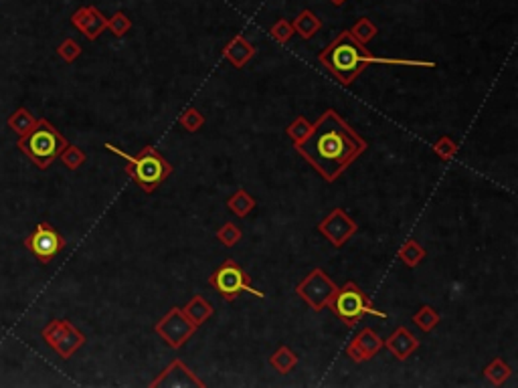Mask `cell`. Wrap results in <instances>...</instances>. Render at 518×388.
I'll return each instance as SVG.
<instances>
[{
	"label": "cell",
	"instance_id": "1",
	"mask_svg": "<svg viewBox=\"0 0 518 388\" xmlns=\"http://www.w3.org/2000/svg\"><path fill=\"white\" fill-rule=\"evenodd\" d=\"M300 156L306 158L324 180L336 178L367 152V140L346 124L334 109H326L312 124V132L296 144Z\"/></svg>",
	"mask_w": 518,
	"mask_h": 388
},
{
	"label": "cell",
	"instance_id": "2",
	"mask_svg": "<svg viewBox=\"0 0 518 388\" xmlns=\"http://www.w3.org/2000/svg\"><path fill=\"white\" fill-rule=\"evenodd\" d=\"M318 61L330 71L342 85H350L367 65L381 63V65H405V67H435L433 61H413V59H383L367 51L362 43H358L348 31H342L320 55Z\"/></svg>",
	"mask_w": 518,
	"mask_h": 388
},
{
	"label": "cell",
	"instance_id": "3",
	"mask_svg": "<svg viewBox=\"0 0 518 388\" xmlns=\"http://www.w3.org/2000/svg\"><path fill=\"white\" fill-rule=\"evenodd\" d=\"M106 148L128 162L125 164V174L132 178L144 193H154L162 182L172 174V164L162 154H158V150L152 148V146L142 148L136 156L125 154V152H122L120 148H116L109 141L106 144Z\"/></svg>",
	"mask_w": 518,
	"mask_h": 388
},
{
	"label": "cell",
	"instance_id": "4",
	"mask_svg": "<svg viewBox=\"0 0 518 388\" xmlns=\"http://www.w3.org/2000/svg\"><path fill=\"white\" fill-rule=\"evenodd\" d=\"M67 144V138L49 120L41 118L29 134L18 138L17 148L39 170H47Z\"/></svg>",
	"mask_w": 518,
	"mask_h": 388
},
{
	"label": "cell",
	"instance_id": "5",
	"mask_svg": "<svg viewBox=\"0 0 518 388\" xmlns=\"http://www.w3.org/2000/svg\"><path fill=\"white\" fill-rule=\"evenodd\" d=\"M330 312L346 324V328H355L362 316H376V318H387L385 312L376 310L373 301L369 300V296L358 287L355 282H346L339 291L334 293V298L328 303Z\"/></svg>",
	"mask_w": 518,
	"mask_h": 388
},
{
	"label": "cell",
	"instance_id": "6",
	"mask_svg": "<svg viewBox=\"0 0 518 388\" xmlns=\"http://www.w3.org/2000/svg\"><path fill=\"white\" fill-rule=\"evenodd\" d=\"M209 285H213L225 301H235L241 293H251L253 298L259 300L266 298L264 291L251 287V277L237 265L235 259H225L219 265L213 275L209 277Z\"/></svg>",
	"mask_w": 518,
	"mask_h": 388
},
{
	"label": "cell",
	"instance_id": "7",
	"mask_svg": "<svg viewBox=\"0 0 518 388\" xmlns=\"http://www.w3.org/2000/svg\"><path fill=\"white\" fill-rule=\"evenodd\" d=\"M41 335L47 342V346L63 360H69L73 354L79 348H83L88 342L86 334L81 330H77L69 319H51L41 330Z\"/></svg>",
	"mask_w": 518,
	"mask_h": 388
},
{
	"label": "cell",
	"instance_id": "8",
	"mask_svg": "<svg viewBox=\"0 0 518 388\" xmlns=\"http://www.w3.org/2000/svg\"><path fill=\"white\" fill-rule=\"evenodd\" d=\"M336 291H339V285L332 282L328 273L320 267L312 269L304 279L296 285L298 298L308 303L314 312H322L324 307H328V303L334 298Z\"/></svg>",
	"mask_w": 518,
	"mask_h": 388
},
{
	"label": "cell",
	"instance_id": "9",
	"mask_svg": "<svg viewBox=\"0 0 518 388\" xmlns=\"http://www.w3.org/2000/svg\"><path fill=\"white\" fill-rule=\"evenodd\" d=\"M197 330L198 326H195L191 319L186 318L182 307H170L166 312V316L154 326V332L161 335L172 350L182 348L193 335L197 334Z\"/></svg>",
	"mask_w": 518,
	"mask_h": 388
},
{
	"label": "cell",
	"instance_id": "10",
	"mask_svg": "<svg viewBox=\"0 0 518 388\" xmlns=\"http://www.w3.org/2000/svg\"><path fill=\"white\" fill-rule=\"evenodd\" d=\"M22 245L29 249L41 263L47 265L57 253H61L65 249V239L61 237V233L55 229L53 225L39 223L35 230L29 237H25Z\"/></svg>",
	"mask_w": 518,
	"mask_h": 388
},
{
	"label": "cell",
	"instance_id": "11",
	"mask_svg": "<svg viewBox=\"0 0 518 388\" xmlns=\"http://www.w3.org/2000/svg\"><path fill=\"white\" fill-rule=\"evenodd\" d=\"M318 230L330 241V245L340 249L342 245H346V241L357 233L358 225L346 214V211L334 209L318 223Z\"/></svg>",
	"mask_w": 518,
	"mask_h": 388
},
{
	"label": "cell",
	"instance_id": "12",
	"mask_svg": "<svg viewBox=\"0 0 518 388\" xmlns=\"http://www.w3.org/2000/svg\"><path fill=\"white\" fill-rule=\"evenodd\" d=\"M152 388H203L205 382L197 378V374L191 370L182 360H175L170 362L164 370L158 374V378H154L150 382Z\"/></svg>",
	"mask_w": 518,
	"mask_h": 388
},
{
	"label": "cell",
	"instance_id": "13",
	"mask_svg": "<svg viewBox=\"0 0 518 388\" xmlns=\"http://www.w3.org/2000/svg\"><path fill=\"white\" fill-rule=\"evenodd\" d=\"M381 348H383V338L373 328H362L346 346V356L353 362H369L373 356L381 352Z\"/></svg>",
	"mask_w": 518,
	"mask_h": 388
},
{
	"label": "cell",
	"instance_id": "14",
	"mask_svg": "<svg viewBox=\"0 0 518 388\" xmlns=\"http://www.w3.org/2000/svg\"><path fill=\"white\" fill-rule=\"evenodd\" d=\"M71 25L81 35H86V39L95 41L107 29V18L104 17V13L97 6L88 4V6H81L73 13Z\"/></svg>",
	"mask_w": 518,
	"mask_h": 388
},
{
	"label": "cell",
	"instance_id": "15",
	"mask_svg": "<svg viewBox=\"0 0 518 388\" xmlns=\"http://www.w3.org/2000/svg\"><path fill=\"white\" fill-rule=\"evenodd\" d=\"M383 346L393 354L397 360L403 362L419 348V340L405 326H399L393 334L389 335V340H383Z\"/></svg>",
	"mask_w": 518,
	"mask_h": 388
},
{
	"label": "cell",
	"instance_id": "16",
	"mask_svg": "<svg viewBox=\"0 0 518 388\" xmlns=\"http://www.w3.org/2000/svg\"><path fill=\"white\" fill-rule=\"evenodd\" d=\"M253 55H255V47L243 35L233 36L223 49V57L231 63L235 69H243L253 59Z\"/></svg>",
	"mask_w": 518,
	"mask_h": 388
},
{
	"label": "cell",
	"instance_id": "17",
	"mask_svg": "<svg viewBox=\"0 0 518 388\" xmlns=\"http://www.w3.org/2000/svg\"><path fill=\"white\" fill-rule=\"evenodd\" d=\"M182 312H184V314H186V318L191 319L195 326H198V328H200L207 319L213 318V314H214L213 305L205 300L203 296H195L193 300H189V303L182 307Z\"/></svg>",
	"mask_w": 518,
	"mask_h": 388
},
{
	"label": "cell",
	"instance_id": "18",
	"mask_svg": "<svg viewBox=\"0 0 518 388\" xmlns=\"http://www.w3.org/2000/svg\"><path fill=\"white\" fill-rule=\"evenodd\" d=\"M292 27H294V33H298V35L302 36V39H312V36L316 35L318 31L322 29V20L318 18V15L314 13V11H310V8H304L298 17L294 18V22H292Z\"/></svg>",
	"mask_w": 518,
	"mask_h": 388
},
{
	"label": "cell",
	"instance_id": "19",
	"mask_svg": "<svg viewBox=\"0 0 518 388\" xmlns=\"http://www.w3.org/2000/svg\"><path fill=\"white\" fill-rule=\"evenodd\" d=\"M298 362H300L298 354L294 352V350H289L287 346H280L275 352L269 356L271 368H275L280 374H289V372L298 366Z\"/></svg>",
	"mask_w": 518,
	"mask_h": 388
},
{
	"label": "cell",
	"instance_id": "20",
	"mask_svg": "<svg viewBox=\"0 0 518 388\" xmlns=\"http://www.w3.org/2000/svg\"><path fill=\"white\" fill-rule=\"evenodd\" d=\"M428 257V251L423 245H419L415 239H407L401 249H399V261L405 265V267H417L423 259Z\"/></svg>",
	"mask_w": 518,
	"mask_h": 388
},
{
	"label": "cell",
	"instance_id": "21",
	"mask_svg": "<svg viewBox=\"0 0 518 388\" xmlns=\"http://www.w3.org/2000/svg\"><path fill=\"white\" fill-rule=\"evenodd\" d=\"M255 205H257L255 198H253L247 190H243V188H239L237 193H233L231 196H229V200H227V209H229L235 216H239V219H245V216L255 209Z\"/></svg>",
	"mask_w": 518,
	"mask_h": 388
},
{
	"label": "cell",
	"instance_id": "22",
	"mask_svg": "<svg viewBox=\"0 0 518 388\" xmlns=\"http://www.w3.org/2000/svg\"><path fill=\"white\" fill-rule=\"evenodd\" d=\"M484 376L494 384V387H502L506 384V380L512 376V368L508 366V362H504L502 358H492L486 368H484Z\"/></svg>",
	"mask_w": 518,
	"mask_h": 388
},
{
	"label": "cell",
	"instance_id": "23",
	"mask_svg": "<svg viewBox=\"0 0 518 388\" xmlns=\"http://www.w3.org/2000/svg\"><path fill=\"white\" fill-rule=\"evenodd\" d=\"M36 124V118L27 109V107H18L13 116H8V127L17 134L18 138L29 134Z\"/></svg>",
	"mask_w": 518,
	"mask_h": 388
},
{
	"label": "cell",
	"instance_id": "24",
	"mask_svg": "<svg viewBox=\"0 0 518 388\" xmlns=\"http://www.w3.org/2000/svg\"><path fill=\"white\" fill-rule=\"evenodd\" d=\"M439 319L442 318H439L437 310L431 307V305H421V307L413 314V324H415L421 332H425V334H429L431 330L437 328Z\"/></svg>",
	"mask_w": 518,
	"mask_h": 388
},
{
	"label": "cell",
	"instance_id": "25",
	"mask_svg": "<svg viewBox=\"0 0 518 388\" xmlns=\"http://www.w3.org/2000/svg\"><path fill=\"white\" fill-rule=\"evenodd\" d=\"M350 35L357 39L358 43H362V45H367L369 41H373L376 35H379V29H376V25L371 20V18L362 17L360 20L355 22V27L348 31Z\"/></svg>",
	"mask_w": 518,
	"mask_h": 388
},
{
	"label": "cell",
	"instance_id": "26",
	"mask_svg": "<svg viewBox=\"0 0 518 388\" xmlns=\"http://www.w3.org/2000/svg\"><path fill=\"white\" fill-rule=\"evenodd\" d=\"M59 160L65 164V168H69V170H77V168H81L83 164H86V152L79 148V146H73V144H67L65 148H63V152L59 154Z\"/></svg>",
	"mask_w": 518,
	"mask_h": 388
},
{
	"label": "cell",
	"instance_id": "27",
	"mask_svg": "<svg viewBox=\"0 0 518 388\" xmlns=\"http://www.w3.org/2000/svg\"><path fill=\"white\" fill-rule=\"evenodd\" d=\"M458 150H460L458 141H454L449 136H442L439 140L433 144V154L437 158L444 160V162H451V160L456 158Z\"/></svg>",
	"mask_w": 518,
	"mask_h": 388
},
{
	"label": "cell",
	"instance_id": "28",
	"mask_svg": "<svg viewBox=\"0 0 518 388\" xmlns=\"http://www.w3.org/2000/svg\"><path fill=\"white\" fill-rule=\"evenodd\" d=\"M179 124L182 125L186 132L195 134V132H198V130L205 125V116L198 111L197 107H186V109L182 111V116H180Z\"/></svg>",
	"mask_w": 518,
	"mask_h": 388
},
{
	"label": "cell",
	"instance_id": "29",
	"mask_svg": "<svg viewBox=\"0 0 518 388\" xmlns=\"http://www.w3.org/2000/svg\"><path fill=\"white\" fill-rule=\"evenodd\" d=\"M312 132V124L306 120L304 116H298L292 124L286 127V134L289 140H294V144H300V141L304 140L306 136Z\"/></svg>",
	"mask_w": 518,
	"mask_h": 388
},
{
	"label": "cell",
	"instance_id": "30",
	"mask_svg": "<svg viewBox=\"0 0 518 388\" xmlns=\"http://www.w3.org/2000/svg\"><path fill=\"white\" fill-rule=\"evenodd\" d=\"M241 237H243V233H241V229L235 223H225L221 229L217 230V239L225 247H235L241 241Z\"/></svg>",
	"mask_w": 518,
	"mask_h": 388
},
{
	"label": "cell",
	"instance_id": "31",
	"mask_svg": "<svg viewBox=\"0 0 518 388\" xmlns=\"http://www.w3.org/2000/svg\"><path fill=\"white\" fill-rule=\"evenodd\" d=\"M107 29L111 31L114 36H124L132 29V20H130V17L125 15L124 11H118L114 17L107 18Z\"/></svg>",
	"mask_w": 518,
	"mask_h": 388
},
{
	"label": "cell",
	"instance_id": "32",
	"mask_svg": "<svg viewBox=\"0 0 518 388\" xmlns=\"http://www.w3.org/2000/svg\"><path fill=\"white\" fill-rule=\"evenodd\" d=\"M269 35H271V39H273L275 43L286 45L287 41L292 39V35H294V27H292V22H289L287 18H280V20L269 29Z\"/></svg>",
	"mask_w": 518,
	"mask_h": 388
},
{
	"label": "cell",
	"instance_id": "33",
	"mask_svg": "<svg viewBox=\"0 0 518 388\" xmlns=\"http://www.w3.org/2000/svg\"><path fill=\"white\" fill-rule=\"evenodd\" d=\"M57 55L65 61V63H73L79 55H81V47L77 41L73 39H65L59 47H57Z\"/></svg>",
	"mask_w": 518,
	"mask_h": 388
},
{
	"label": "cell",
	"instance_id": "34",
	"mask_svg": "<svg viewBox=\"0 0 518 388\" xmlns=\"http://www.w3.org/2000/svg\"><path fill=\"white\" fill-rule=\"evenodd\" d=\"M330 2H332V4H334V6H342V4H344V2H346V0H330Z\"/></svg>",
	"mask_w": 518,
	"mask_h": 388
}]
</instances>
